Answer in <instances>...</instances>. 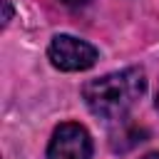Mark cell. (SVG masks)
Listing matches in <instances>:
<instances>
[{
	"label": "cell",
	"mask_w": 159,
	"mask_h": 159,
	"mask_svg": "<svg viewBox=\"0 0 159 159\" xmlns=\"http://www.w3.org/2000/svg\"><path fill=\"white\" fill-rule=\"evenodd\" d=\"M144 89H147L144 72L139 67H127L89 80L82 87V97L92 114L102 119H124V114L139 102Z\"/></svg>",
	"instance_id": "obj_1"
},
{
	"label": "cell",
	"mask_w": 159,
	"mask_h": 159,
	"mask_svg": "<svg viewBox=\"0 0 159 159\" xmlns=\"http://www.w3.org/2000/svg\"><path fill=\"white\" fill-rule=\"evenodd\" d=\"M50 62L62 72H82L97 62V50L72 35H55L47 47Z\"/></svg>",
	"instance_id": "obj_2"
},
{
	"label": "cell",
	"mask_w": 159,
	"mask_h": 159,
	"mask_svg": "<svg viewBox=\"0 0 159 159\" xmlns=\"http://www.w3.org/2000/svg\"><path fill=\"white\" fill-rule=\"evenodd\" d=\"M89 157H92V139L82 124L65 122L52 132L47 159H89Z\"/></svg>",
	"instance_id": "obj_3"
},
{
	"label": "cell",
	"mask_w": 159,
	"mask_h": 159,
	"mask_svg": "<svg viewBox=\"0 0 159 159\" xmlns=\"http://www.w3.org/2000/svg\"><path fill=\"white\" fill-rule=\"evenodd\" d=\"M144 137H147V132H144L142 127H134V124H132V127H127V129H119V134L112 137V147L119 149V152H127L129 147L144 142Z\"/></svg>",
	"instance_id": "obj_4"
},
{
	"label": "cell",
	"mask_w": 159,
	"mask_h": 159,
	"mask_svg": "<svg viewBox=\"0 0 159 159\" xmlns=\"http://www.w3.org/2000/svg\"><path fill=\"white\" fill-rule=\"evenodd\" d=\"M2 5H5V17H2V25H7V22H10V15H12V7H10V2H7V0H2Z\"/></svg>",
	"instance_id": "obj_5"
},
{
	"label": "cell",
	"mask_w": 159,
	"mask_h": 159,
	"mask_svg": "<svg viewBox=\"0 0 159 159\" xmlns=\"http://www.w3.org/2000/svg\"><path fill=\"white\" fill-rule=\"evenodd\" d=\"M65 5H84V2H89V0H62Z\"/></svg>",
	"instance_id": "obj_6"
},
{
	"label": "cell",
	"mask_w": 159,
	"mask_h": 159,
	"mask_svg": "<svg viewBox=\"0 0 159 159\" xmlns=\"http://www.w3.org/2000/svg\"><path fill=\"white\" fill-rule=\"evenodd\" d=\"M142 159H159V154H147V157H142Z\"/></svg>",
	"instance_id": "obj_7"
},
{
	"label": "cell",
	"mask_w": 159,
	"mask_h": 159,
	"mask_svg": "<svg viewBox=\"0 0 159 159\" xmlns=\"http://www.w3.org/2000/svg\"><path fill=\"white\" fill-rule=\"evenodd\" d=\"M157 109H159V92H157Z\"/></svg>",
	"instance_id": "obj_8"
}]
</instances>
